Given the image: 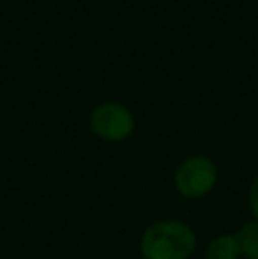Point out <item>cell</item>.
<instances>
[{"label":"cell","mask_w":258,"mask_h":259,"mask_svg":"<svg viewBox=\"0 0 258 259\" xmlns=\"http://www.w3.org/2000/svg\"><path fill=\"white\" fill-rule=\"evenodd\" d=\"M195 233L179 221H159L141 236L143 259H188L195 250Z\"/></svg>","instance_id":"obj_1"},{"label":"cell","mask_w":258,"mask_h":259,"mask_svg":"<svg viewBox=\"0 0 258 259\" xmlns=\"http://www.w3.org/2000/svg\"><path fill=\"white\" fill-rule=\"evenodd\" d=\"M217 180V169L209 157L193 155L180 162L175 171L177 191L184 198H200L214 187Z\"/></svg>","instance_id":"obj_2"},{"label":"cell","mask_w":258,"mask_h":259,"mask_svg":"<svg viewBox=\"0 0 258 259\" xmlns=\"http://www.w3.org/2000/svg\"><path fill=\"white\" fill-rule=\"evenodd\" d=\"M94 134L106 141H122L133 133L134 118L128 108L117 103L99 104L90 115Z\"/></svg>","instance_id":"obj_3"},{"label":"cell","mask_w":258,"mask_h":259,"mask_svg":"<svg viewBox=\"0 0 258 259\" xmlns=\"http://www.w3.org/2000/svg\"><path fill=\"white\" fill-rule=\"evenodd\" d=\"M239 256H241V247L235 235H223L216 238L207 247L205 252V259H237Z\"/></svg>","instance_id":"obj_4"},{"label":"cell","mask_w":258,"mask_h":259,"mask_svg":"<svg viewBox=\"0 0 258 259\" xmlns=\"http://www.w3.org/2000/svg\"><path fill=\"white\" fill-rule=\"evenodd\" d=\"M235 236L242 256L246 259H258V222L246 224L242 229H239Z\"/></svg>","instance_id":"obj_5"},{"label":"cell","mask_w":258,"mask_h":259,"mask_svg":"<svg viewBox=\"0 0 258 259\" xmlns=\"http://www.w3.org/2000/svg\"><path fill=\"white\" fill-rule=\"evenodd\" d=\"M249 208H251V213L255 215L258 222V177L255 178L251 185V191H249Z\"/></svg>","instance_id":"obj_6"}]
</instances>
